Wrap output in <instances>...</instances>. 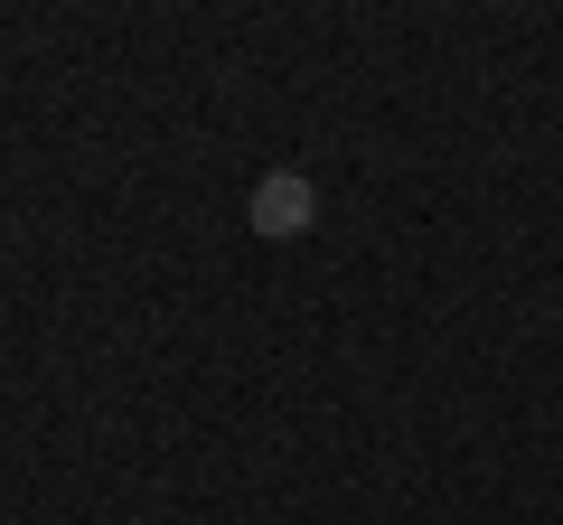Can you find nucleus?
Segmentation results:
<instances>
[{
	"label": "nucleus",
	"instance_id": "obj_1",
	"mask_svg": "<svg viewBox=\"0 0 563 525\" xmlns=\"http://www.w3.org/2000/svg\"><path fill=\"white\" fill-rule=\"evenodd\" d=\"M244 225H254V235H273V244L310 235V225H320V188H310L301 169H263L254 198H244Z\"/></svg>",
	"mask_w": 563,
	"mask_h": 525
}]
</instances>
